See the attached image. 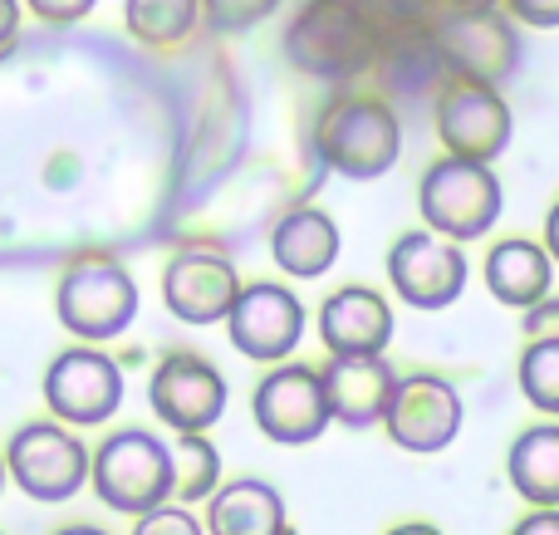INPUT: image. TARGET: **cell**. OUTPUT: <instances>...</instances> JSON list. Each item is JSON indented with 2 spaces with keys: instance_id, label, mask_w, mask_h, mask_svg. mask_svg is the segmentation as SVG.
<instances>
[{
  "instance_id": "30bf717a",
  "label": "cell",
  "mask_w": 559,
  "mask_h": 535,
  "mask_svg": "<svg viewBox=\"0 0 559 535\" xmlns=\"http://www.w3.org/2000/svg\"><path fill=\"white\" fill-rule=\"evenodd\" d=\"M383 428L403 452H423V457L427 452H442L462 432V399L437 373H407L393 389Z\"/></svg>"
},
{
  "instance_id": "5bb4252c",
  "label": "cell",
  "mask_w": 559,
  "mask_h": 535,
  "mask_svg": "<svg viewBox=\"0 0 559 535\" xmlns=\"http://www.w3.org/2000/svg\"><path fill=\"white\" fill-rule=\"evenodd\" d=\"M226 324H231V344L246 359L280 364L285 354H295L299 334H305V310L285 285H246Z\"/></svg>"
},
{
  "instance_id": "ba28073f",
  "label": "cell",
  "mask_w": 559,
  "mask_h": 535,
  "mask_svg": "<svg viewBox=\"0 0 559 535\" xmlns=\"http://www.w3.org/2000/svg\"><path fill=\"white\" fill-rule=\"evenodd\" d=\"M45 403L59 423L98 428L123 403V373H118V364L108 354L79 344V349H64L45 369Z\"/></svg>"
},
{
  "instance_id": "2e32d148",
  "label": "cell",
  "mask_w": 559,
  "mask_h": 535,
  "mask_svg": "<svg viewBox=\"0 0 559 535\" xmlns=\"http://www.w3.org/2000/svg\"><path fill=\"white\" fill-rule=\"evenodd\" d=\"M236 295H241V285H236L231 261H226V255H212V251L173 255V265H167V275H163V300L182 324L226 320Z\"/></svg>"
},
{
  "instance_id": "d4e9b609",
  "label": "cell",
  "mask_w": 559,
  "mask_h": 535,
  "mask_svg": "<svg viewBox=\"0 0 559 535\" xmlns=\"http://www.w3.org/2000/svg\"><path fill=\"white\" fill-rule=\"evenodd\" d=\"M521 393L540 413L559 418V340H531L521 354Z\"/></svg>"
},
{
  "instance_id": "484cf974",
  "label": "cell",
  "mask_w": 559,
  "mask_h": 535,
  "mask_svg": "<svg viewBox=\"0 0 559 535\" xmlns=\"http://www.w3.org/2000/svg\"><path fill=\"white\" fill-rule=\"evenodd\" d=\"M364 10V20L378 29V35H397V29H423L432 25L437 0H354Z\"/></svg>"
},
{
  "instance_id": "d6986e66",
  "label": "cell",
  "mask_w": 559,
  "mask_h": 535,
  "mask_svg": "<svg viewBox=\"0 0 559 535\" xmlns=\"http://www.w3.org/2000/svg\"><path fill=\"white\" fill-rule=\"evenodd\" d=\"M373 64L383 69V84L403 98H423V94H437V84L442 88L456 84L442 64V49H437V39H432V25L388 35L383 45H378Z\"/></svg>"
},
{
  "instance_id": "d6a6232c",
  "label": "cell",
  "mask_w": 559,
  "mask_h": 535,
  "mask_svg": "<svg viewBox=\"0 0 559 535\" xmlns=\"http://www.w3.org/2000/svg\"><path fill=\"white\" fill-rule=\"evenodd\" d=\"M15 35H20V5H15V0H0V59L10 55Z\"/></svg>"
},
{
  "instance_id": "f35d334b",
  "label": "cell",
  "mask_w": 559,
  "mask_h": 535,
  "mask_svg": "<svg viewBox=\"0 0 559 535\" xmlns=\"http://www.w3.org/2000/svg\"><path fill=\"white\" fill-rule=\"evenodd\" d=\"M285 535H295V526H289V531H285Z\"/></svg>"
},
{
  "instance_id": "277c9868",
  "label": "cell",
  "mask_w": 559,
  "mask_h": 535,
  "mask_svg": "<svg viewBox=\"0 0 559 535\" xmlns=\"http://www.w3.org/2000/svg\"><path fill=\"white\" fill-rule=\"evenodd\" d=\"M432 39L456 84L496 88L521 64V39L501 10H442L432 20Z\"/></svg>"
},
{
  "instance_id": "f1b7e54d",
  "label": "cell",
  "mask_w": 559,
  "mask_h": 535,
  "mask_svg": "<svg viewBox=\"0 0 559 535\" xmlns=\"http://www.w3.org/2000/svg\"><path fill=\"white\" fill-rule=\"evenodd\" d=\"M511 20L521 25H535V29H555L559 25V0H506Z\"/></svg>"
},
{
  "instance_id": "d590c367",
  "label": "cell",
  "mask_w": 559,
  "mask_h": 535,
  "mask_svg": "<svg viewBox=\"0 0 559 535\" xmlns=\"http://www.w3.org/2000/svg\"><path fill=\"white\" fill-rule=\"evenodd\" d=\"M496 0H452V10H491Z\"/></svg>"
},
{
  "instance_id": "4dcf8cb0",
  "label": "cell",
  "mask_w": 559,
  "mask_h": 535,
  "mask_svg": "<svg viewBox=\"0 0 559 535\" xmlns=\"http://www.w3.org/2000/svg\"><path fill=\"white\" fill-rule=\"evenodd\" d=\"M531 340H559V300L555 305H535L531 320H525Z\"/></svg>"
},
{
  "instance_id": "cb8c5ba5",
  "label": "cell",
  "mask_w": 559,
  "mask_h": 535,
  "mask_svg": "<svg viewBox=\"0 0 559 535\" xmlns=\"http://www.w3.org/2000/svg\"><path fill=\"white\" fill-rule=\"evenodd\" d=\"M173 452V497L177 507H197V501H212L222 491V457L206 438H177L167 442Z\"/></svg>"
},
{
  "instance_id": "e0dca14e",
  "label": "cell",
  "mask_w": 559,
  "mask_h": 535,
  "mask_svg": "<svg viewBox=\"0 0 559 535\" xmlns=\"http://www.w3.org/2000/svg\"><path fill=\"white\" fill-rule=\"evenodd\" d=\"M329 399V418L344 428H373L388 418L397 373L388 359H329V369H319Z\"/></svg>"
},
{
  "instance_id": "5b68a950",
  "label": "cell",
  "mask_w": 559,
  "mask_h": 535,
  "mask_svg": "<svg viewBox=\"0 0 559 535\" xmlns=\"http://www.w3.org/2000/svg\"><path fill=\"white\" fill-rule=\"evenodd\" d=\"M5 472L29 501H69L84 491L88 472H94V457L88 448L59 423H25V428L10 438L5 448Z\"/></svg>"
},
{
  "instance_id": "4316f807",
  "label": "cell",
  "mask_w": 559,
  "mask_h": 535,
  "mask_svg": "<svg viewBox=\"0 0 559 535\" xmlns=\"http://www.w3.org/2000/svg\"><path fill=\"white\" fill-rule=\"evenodd\" d=\"M280 0H202V15L212 29H251L261 20H271Z\"/></svg>"
},
{
  "instance_id": "8992f818",
  "label": "cell",
  "mask_w": 559,
  "mask_h": 535,
  "mask_svg": "<svg viewBox=\"0 0 559 535\" xmlns=\"http://www.w3.org/2000/svg\"><path fill=\"white\" fill-rule=\"evenodd\" d=\"M423 216L447 241H476L501 216V182L481 163L442 157L423 177Z\"/></svg>"
},
{
  "instance_id": "4fadbf2b",
  "label": "cell",
  "mask_w": 559,
  "mask_h": 535,
  "mask_svg": "<svg viewBox=\"0 0 559 535\" xmlns=\"http://www.w3.org/2000/svg\"><path fill=\"white\" fill-rule=\"evenodd\" d=\"M388 275H393L397 295L417 310H447L466 285V255L452 241L427 231H407L388 251Z\"/></svg>"
},
{
  "instance_id": "44dd1931",
  "label": "cell",
  "mask_w": 559,
  "mask_h": 535,
  "mask_svg": "<svg viewBox=\"0 0 559 535\" xmlns=\"http://www.w3.org/2000/svg\"><path fill=\"white\" fill-rule=\"evenodd\" d=\"M486 285L511 310H535L550 295V255L535 241H501L486 255Z\"/></svg>"
},
{
  "instance_id": "8fae6325",
  "label": "cell",
  "mask_w": 559,
  "mask_h": 535,
  "mask_svg": "<svg viewBox=\"0 0 559 535\" xmlns=\"http://www.w3.org/2000/svg\"><path fill=\"white\" fill-rule=\"evenodd\" d=\"M147 399L177 438H206V428L226 413V379L197 354H173L157 364Z\"/></svg>"
},
{
  "instance_id": "ffe728a7",
  "label": "cell",
  "mask_w": 559,
  "mask_h": 535,
  "mask_svg": "<svg viewBox=\"0 0 559 535\" xmlns=\"http://www.w3.org/2000/svg\"><path fill=\"white\" fill-rule=\"evenodd\" d=\"M271 255L295 281H314L338 255V226L314 206H299V212L280 216V226L271 231Z\"/></svg>"
},
{
  "instance_id": "9c48e42d",
  "label": "cell",
  "mask_w": 559,
  "mask_h": 535,
  "mask_svg": "<svg viewBox=\"0 0 559 535\" xmlns=\"http://www.w3.org/2000/svg\"><path fill=\"white\" fill-rule=\"evenodd\" d=\"M329 399L324 379L309 364H280L261 379L255 389V428L280 448H305L319 442V432L329 428Z\"/></svg>"
},
{
  "instance_id": "7402d4cb",
  "label": "cell",
  "mask_w": 559,
  "mask_h": 535,
  "mask_svg": "<svg viewBox=\"0 0 559 535\" xmlns=\"http://www.w3.org/2000/svg\"><path fill=\"white\" fill-rule=\"evenodd\" d=\"M506 472H511V487L521 491L535 511H559V428L555 423L525 428L521 438L511 442Z\"/></svg>"
},
{
  "instance_id": "f546056e",
  "label": "cell",
  "mask_w": 559,
  "mask_h": 535,
  "mask_svg": "<svg viewBox=\"0 0 559 535\" xmlns=\"http://www.w3.org/2000/svg\"><path fill=\"white\" fill-rule=\"evenodd\" d=\"M29 10H35L39 20H55V25H69V20L88 15V10H94V0H29Z\"/></svg>"
},
{
  "instance_id": "603a6c76",
  "label": "cell",
  "mask_w": 559,
  "mask_h": 535,
  "mask_svg": "<svg viewBox=\"0 0 559 535\" xmlns=\"http://www.w3.org/2000/svg\"><path fill=\"white\" fill-rule=\"evenodd\" d=\"M128 35L143 39L153 49H173L192 35L197 15H202V0H128Z\"/></svg>"
},
{
  "instance_id": "6da1fadb",
  "label": "cell",
  "mask_w": 559,
  "mask_h": 535,
  "mask_svg": "<svg viewBox=\"0 0 559 535\" xmlns=\"http://www.w3.org/2000/svg\"><path fill=\"white\" fill-rule=\"evenodd\" d=\"M378 35L354 0H309L285 29V55L314 79H348L378 59Z\"/></svg>"
},
{
  "instance_id": "52a82bcc",
  "label": "cell",
  "mask_w": 559,
  "mask_h": 535,
  "mask_svg": "<svg viewBox=\"0 0 559 535\" xmlns=\"http://www.w3.org/2000/svg\"><path fill=\"white\" fill-rule=\"evenodd\" d=\"M138 314V285L123 265L88 255V261L69 265V275L59 281V320L69 334H79L84 344H104L133 324Z\"/></svg>"
},
{
  "instance_id": "7c38bea8",
  "label": "cell",
  "mask_w": 559,
  "mask_h": 535,
  "mask_svg": "<svg viewBox=\"0 0 559 535\" xmlns=\"http://www.w3.org/2000/svg\"><path fill=\"white\" fill-rule=\"evenodd\" d=\"M437 133L452 157L486 167L511 143V108L486 84H452L437 94Z\"/></svg>"
},
{
  "instance_id": "7a4b0ae2",
  "label": "cell",
  "mask_w": 559,
  "mask_h": 535,
  "mask_svg": "<svg viewBox=\"0 0 559 535\" xmlns=\"http://www.w3.org/2000/svg\"><path fill=\"white\" fill-rule=\"evenodd\" d=\"M88 482L104 507L123 511V516H147L173 501V452L147 428H123L104 438V448L94 452Z\"/></svg>"
},
{
  "instance_id": "8d00e7d4",
  "label": "cell",
  "mask_w": 559,
  "mask_h": 535,
  "mask_svg": "<svg viewBox=\"0 0 559 535\" xmlns=\"http://www.w3.org/2000/svg\"><path fill=\"white\" fill-rule=\"evenodd\" d=\"M55 535H108V531H98V526H64V531H55Z\"/></svg>"
},
{
  "instance_id": "e575fe53",
  "label": "cell",
  "mask_w": 559,
  "mask_h": 535,
  "mask_svg": "<svg viewBox=\"0 0 559 535\" xmlns=\"http://www.w3.org/2000/svg\"><path fill=\"white\" fill-rule=\"evenodd\" d=\"M388 535H442L437 526H427V521H403V526H393Z\"/></svg>"
},
{
  "instance_id": "1f68e13d",
  "label": "cell",
  "mask_w": 559,
  "mask_h": 535,
  "mask_svg": "<svg viewBox=\"0 0 559 535\" xmlns=\"http://www.w3.org/2000/svg\"><path fill=\"white\" fill-rule=\"evenodd\" d=\"M511 535H559V511H531L525 521H515Z\"/></svg>"
},
{
  "instance_id": "74e56055",
  "label": "cell",
  "mask_w": 559,
  "mask_h": 535,
  "mask_svg": "<svg viewBox=\"0 0 559 535\" xmlns=\"http://www.w3.org/2000/svg\"><path fill=\"white\" fill-rule=\"evenodd\" d=\"M0 487H5V457H0Z\"/></svg>"
},
{
  "instance_id": "83f0119b",
  "label": "cell",
  "mask_w": 559,
  "mask_h": 535,
  "mask_svg": "<svg viewBox=\"0 0 559 535\" xmlns=\"http://www.w3.org/2000/svg\"><path fill=\"white\" fill-rule=\"evenodd\" d=\"M133 535H206V526L187 507H173V501H167V507L138 516L133 521Z\"/></svg>"
},
{
  "instance_id": "836d02e7",
  "label": "cell",
  "mask_w": 559,
  "mask_h": 535,
  "mask_svg": "<svg viewBox=\"0 0 559 535\" xmlns=\"http://www.w3.org/2000/svg\"><path fill=\"white\" fill-rule=\"evenodd\" d=\"M545 255H555L559 261V206L550 212V222H545Z\"/></svg>"
},
{
  "instance_id": "ac0fdd59",
  "label": "cell",
  "mask_w": 559,
  "mask_h": 535,
  "mask_svg": "<svg viewBox=\"0 0 559 535\" xmlns=\"http://www.w3.org/2000/svg\"><path fill=\"white\" fill-rule=\"evenodd\" d=\"M206 535H285V497L261 477L226 482L212 501H206Z\"/></svg>"
},
{
  "instance_id": "9a60e30c",
  "label": "cell",
  "mask_w": 559,
  "mask_h": 535,
  "mask_svg": "<svg viewBox=\"0 0 559 535\" xmlns=\"http://www.w3.org/2000/svg\"><path fill=\"white\" fill-rule=\"evenodd\" d=\"M319 340H324L329 359H383L388 340H393V310L383 295L344 285L319 310Z\"/></svg>"
},
{
  "instance_id": "3957f363",
  "label": "cell",
  "mask_w": 559,
  "mask_h": 535,
  "mask_svg": "<svg viewBox=\"0 0 559 535\" xmlns=\"http://www.w3.org/2000/svg\"><path fill=\"white\" fill-rule=\"evenodd\" d=\"M319 153L329 157V167H338L344 177H358V182L383 177L403 153L397 114L383 98H334L319 114Z\"/></svg>"
}]
</instances>
